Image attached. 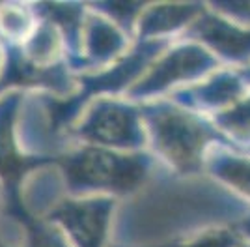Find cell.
Wrapping results in <instances>:
<instances>
[{
    "label": "cell",
    "mask_w": 250,
    "mask_h": 247,
    "mask_svg": "<svg viewBox=\"0 0 250 247\" xmlns=\"http://www.w3.org/2000/svg\"><path fill=\"white\" fill-rule=\"evenodd\" d=\"M190 36L208 43V47H211L226 60H250V28H239L228 23L222 15L215 13L200 15L190 26Z\"/></svg>",
    "instance_id": "cell-2"
},
{
    "label": "cell",
    "mask_w": 250,
    "mask_h": 247,
    "mask_svg": "<svg viewBox=\"0 0 250 247\" xmlns=\"http://www.w3.org/2000/svg\"><path fill=\"white\" fill-rule=\"evenodd\" d=\"M249 232H250V225H249Z\"/></svg>",
    "instance_id": "cell-9"
},
{
    "label": "cell",
    "mask_w": 250,
    "mask_h": 247,
    "mask_svg": "<svg viewBox=\"0 0 250 247\" xmlns=\"http://www.w3.org/2000/svg\"><path fill=\"white\" fill-rule=\"evenodd\" d=\"M217 174L233 185L237 191L250 197V161L249 159H237V157H226L220 159L217 165Z\"/></svg>",
    "instance_id": "cell-5"
},
{
    "label": "cell",
    "mask_w": 250,
    "mask_h": 247,
    "mask_svg": "<svg viewBox=\"0 0 250 247\" xmlns=\"http://www.w3.org/2000/svg\"><path fill=\"white\" fill-rule=\"evenodd\" d=\"M222 17H228L237 25L250 26V2H228V4H217L213 6Z\"/></svg>",
    "instance_id": "cell-8"
},
{
    "label": "cell",
    "mask_w": 250,
    "mask_h": 247,
    "mask_svg": "<svg viewBox=\"0 0 250 247\" xmlns=\"http://www.w3.org/2000/svg\"><path fill=\"white\" fill-rule=\"evenodd\" d=\"M153 120L159 152L181 171L190 173L200 169L206 146L213 139L208 125L177 109H165Z\"/></svg>",
    "instance_id": "cell-1"
},
{
    "label": "cell",
    "mask_w": 250,
    "mask_h": 247,
    "mask_svg": "<svg viewBox=\"0 0 250 247\" xmlns=\"http://www.w3.org/2000/svg\"><path fill=\"white\" fill-rule=\"evenodd\" d=\"M79 165H84V176L88 184H99L110 189H133L144 178L146 165L138 157L114 154H88L81 157Z\"/></svg>",
    "instance_id": "cell-3"
},
{
    "label": "cell",
    "mask_w": 250,
    "mask_h": 247,
    "mask_svg": "<svg viewBox=\"0 0 250 247\" xmlns=\"http://www.w3.org/2000/svg\"><path fill=\"white\" fill-rule=\"evenodd\" d=\"M220 124L228 129L233 137L249 141L250 139V99L233 103L231 109L220 116Z\"/></svg>",
    "instance_id": "cell-6"
},
{
    "label": "cell",
    "mask_w": 250,
    "mask_h": 247,
    "mask_svg": "<svg viewBox=\"0 0 250 247\" xmlns=\"http://www.w3.org/2000/svg\"><path fill=\"white\" fill-rule=\"evenodd\" d=\"M237 246V240L235 236L228 232V230H217V232H209L204 234L198 240H192L188 242L187 246L183 247H235Z\"/></svg>",
    "instance_id": "cell-7"
},
{
    "label": "cell",
    "mask_w": 250,
    "mask_h": 247,
    "mask_svg": "<svg viewBox=\"0 0 250 247\" xmlns=\"http://www.w3.org/2000/svg\"><path fill=\"white\" fill-rule=\"evenodd\" d=\"M213 64H215L213 56L196 45L177 47L167 58H163V62L157 66L155 72L151 73V77L146 81V86L149 88L168 86L177 81L188 79V77H196L198 73L211 70Z\"/></svg>",
    "instance_id": "cell-4"
}]
</instances>
